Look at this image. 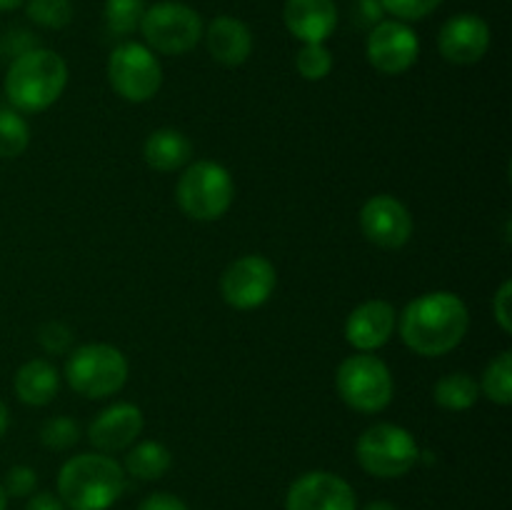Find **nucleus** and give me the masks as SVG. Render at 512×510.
<instances>
[{"instance_id": "1", "label": "nucleus", "mask_w": 512, "mask_h": 510, "mask_svg": "<svg viewBox=\"0 0 512 510\" xmlns=\"http://www.w3.org/2000/svg\"><path fill=\"white\" fill-rule=\"evenodd\" d=\"M470 328V313L463 298L450 290H433L410 300L398 315L403 343L423 358H440L463 343Z\"/></svg>"}, {"instance_id": "2", "label": "nucleus", "mask_w": 512, "mask_h": 510, "mask_svg": "<svg viewBox=\"0 0 512 510\" xmlns=\"http://www.w3.org/2000/svg\"><path fill=\"white\" fill-rule=\"evenodd\" d=\"M125 493V470L105 453H80L58 473V498L68 510H108Z\"/></svg>"}, {"instance_id": "3", "label": "nucleus", "mask_w": 512, "mask_h": 510, "mask_svg": "<svg viewBox=\"0 0 512 510\" xmlns=\"http://www.w3.org/2000/svg\"><path fill=\"white\" fill-rule=\"evenodd\" d=\"M68 65L55 50L33 48L18 55L5 73V95L18 113H43L63 95Z\"/></svg>"}, {"instance_id": "4", "label": "nucleus", "mask_w": 512, "mask_h": 510, "mask_svg": "<svg viewBox=\"0 0 512 510\" xmlns=\"http://www.w3.org/2000/svg\"><path fill=\"white\" fill-rule=\"evenodd\" d=\"M180 210L200 223L220 220L230 210L235 198V185L228 168L215 160H195L185 165L175 188Z\"/></svg>"}, {"instance_id": "5", "label": "nucleus", "mask_w": 512, "mask_h": 510, "mask_svg": "<svg viewBox=\"0 0 512 510\" xmlns=\"http://www.w3.org/2000/svg\"><path fill=\"white\" fill-rule=\"evenodd\" d=\"M128 358L115 345H80L65 360V380L78 395L103 400L128 383Z\"/></svg>"}, {"instance_id": "6", "label": "nucleus", "mask_w": 512, "mask_h": 510, "mask_svg": "<svg viewBox=\"0 0 512 510\" xmlns=\"http://www.w3.org/2000/svg\"><path fill=\"white\" fill-rule=\"evenodd\" d=\"M360 468L375 478H403L418 465L420 445L413 433L395 423H375L355 443Z\"/></svg>"}, {"instance_id": "7", "label": "nucleus", "mask_w": 512, "mask_h": 510, "mask_svg": "<svg viewBox=\"0 0 512 510\" xmlns=\"http://www.w3.org/2000/svg\"><path fill=\"white\" fill-rule=\"evenodd\" d=\"M335 388L348 408L368 415L388 408L395 393L393 373L373 353H358L345 358L335 373Z\"/></svg>"}, {"instance_id": "8", "label": "nucleus", "mask_w": 512, "mask_h": 510, "mask_svg": "<svg viewBox=\"0 0 512 510\" xmlns=\"http://www.w3.org/2000/svg\"><path fill=\"white\" fill-rule=\"evenodd\" d=\"M140 33L150 50L163 55H185L203 38V18L198 10L175 0H160V3L145 8L140 20Z\"/></svg>"}, {"instance_id": "9", "label": "nucleus", "mask_w": 512, "mask_h": 510, "mask_svg": "<svg viewBox=\"0 0 512 510\" xmlns=\"http://www.w3.org/2000/svg\"><path fill=\"white\" fill-rule=\"evenodd\" d=\"M110 88L128 103H148L163 85V68L148 45L123 43L108 58Z\"/></svg>"}, {"instance_id": "10", "label": "nucleus", "mask_w": 512, "mask_h": 510, "mask_svg": "<svg viewBox=\"0 0 512 510\" xmlns=\"http://www.w3.org/2000/svg\"><path fill=\"white\" fill-rule=\"evenodd\" d=\"M278 273L265 255H243L220 275V295L235 310H255L273 295Z\"/></svg>"}, {"instance_id": "11", "label": "nucleus", "mask_w": 512, "mask_h": 510, "mask_svg": "<svg viewBox=\"0 0 512 510\" xmlns=\"http://www.w3.org/2000/svg\"><path fill=\"white\" fill-rule=\"evenodd\" d=\"M368 63L383 75H403L418 63L420 38L403 20H380L365 43Z\"/></svg>"}, {"instance_id": "12", "label": "nucleus", "mask_w": 512, "mask_h": 510, "mask_svg": "<svg viewBox=\"0 0 512 510\" xmlns=\"http://www.w3.org/2000/svg\"><path fill=\"white\" fill-rule=\"evenodd\" d=\"M285 510H358L353 485L328 470L303 473L285 495Z\"/></svg>"}, {"instance_id": "13", "label": "nucleus", "mask_w": 512, "mask_h": 510, "mask_svg": "<svg viewBox=\"0 0 512 510\" xmlns=\"http://www.w3.org/2000/svg\"><path fill=\"white\" fill-rule=\"evenodd\" d=\"M360 230L378 248L398 250L413 238V215L393 195H373L360 210Z\"/></svg>"}, {"instance_id": "14", "label": "nucleus", "mask_w": 512, "mask_h": 510, "mask_svg": "<svg viewBox=\"0 0 512 510\" xmlns=\"http://www.w3.org/2000/svg\"><path fill=\"white\" fill-rule=\"evenodd\" d=\"M490 48V25L480 15L460 13L445 20L438 33V50L448 63L473 65L485 58Z\"/></svg>"}, {"instance_id": "15", "label": "nucleus", "mask_w": 512, "mask_h": 510, "mask_svg": "<svg viewBox=\"0 0 512 510\" xmlns=\"http://www.w3.org/2000/svg\"><path fill=\"white\" fill-rule=\"evenodd\" d=\"M398 328V310L388 300H365L345 320V340L358 353H373L393 338Z\"/></svg>"}, {"instance_id": "16", "label": "nucleus", "mask_w": 512, "mask_h": 510, "mask_svg": "<svg viewBox=\"0 0 512 510\" xmlns=\"http://www.w3.org/2000/svg\"><path fill=\"white\" fill-rule=\"evenodd\" d=\"M143 410L133 403H115L90 423L88 440L98 453L113 455L128 450L143 433Z\"/></svg>"}, {"instance_id": "17", "label": "nucleus", "mask_w": 512, "mask_h": 510, "mask_svg": "<svg viewBox=\"0 0 512 510\" xmlns=\"http://www.w3.org/2000/svg\"><path fill=\"white\" fill-rule=\"evenodd\" d=\"M285 28L300 43H325L338 28L335 0H285Z\"/></svg>"}, {"instance_id": "18", "label": "nucleus", "mask_w": 512, "mask_h": 510, "mask_svg": "<svg viewBox=\"0 0 512 510\" xmlns=\"http://www.w3.org/2000/svg\"><path fill=\"white\" fill-rule=\"evenodd\" d=\"M203 38L215 63L225 68H238L253 53V33L243 20L233 15H218L210 20L208 30H203Z\"/></svg>"}, {"instance_id": "19", "label": "nucleus", "mask_w": 512, "mask_h": 510, "mask_svg": "<svg viewBox=\"0 0 512 510\" xmlns=\"http://www.w3.org/2000/svg\"><path fill=\"white\" fill-rule=\"evenodd\" d=\"M143 158L158 173H173L193 160V143L175 128H160L145 138Z\"/></svg>"}, {"instance_id": "20", "label": "nucleus", "mask_w": 512, "mask_h": 510, "mask_svg": "<svg viewBox=\"0 0 512 510\" xmlns=\"http://www.w3.org/2000/svg\"><path fill=\"white\" fill-rule=\"evenodd\" d=\"M13 390L15 395H18L20 403L40 408V405H48L50 400L58 395L60 375L58 370H55V365L48 363V360H28V363L20 365L18 373H15Z\"/></svg>"}, {"instance_id": "21", "label": "nucleus", "mask_w": 512, "mask_h": 510, "mask_svg": "<svg viewBox=\"0 0 512 510\" xmlns=\"http://www.w3.org/2000/svg\"><path fill=\"white\" fill-rule=\"evenodd\" d=\"M170 468H173V453L158 440H143V443L130 445L123 463L125 475H133L138 480H158Z\"/></svg>"}, {"instance_id": "22", "label": "nucleus", "mask_w": 512, "mask_h": 510, "mask_svg": "<svg viewBox=\"0 0 512 510\" xmlns=\"http://www.w3.org/2000/svg\"><path fill=\"white\" fill-rule=\"evenodd\" d=\"M433 398L443 410L463 413V410H470L478 403L480 388L468 373H448L435 383Z\"/></svg>"}, {"instance_id": "23", "label": "nucleus", "mask_w": 512, "mask_h": 510, "mask_svg": "<svg viewBox=\"0 0 512 510\" xmlns=\"http://www.w3.org/2000/svg\"><path fill=\"white\" fill-rule=\"evenodd\" d=\"M478 388L483 390L485 398L493 400V403L498 405L512 403V353L510 350H503V353L495 355V358L490 360Z\"/></svg>"}, {"instance_id": "24", "label": "nucleus", "mask_w": 512, "mask_h": 510, "mask_svg": "<svg viewBox=\"0 0 512 510\" xmlns=\"http://www.w3.org/2000/svg\"><path fill=\"white\" fill-rule=\"evenodd\" d=\"M30 145V125L15 108H0V158H18Z\"/></svg>"}, {"instance_id": "25", "label": "nucleus", "mask_w": 512, "mask_h": 510, "mask_svg": "<svg viewBox=\"0 0 512 510\" xmlns=\"http://www.w3.org/2000/svg\"><path fill=\"white\" fill-rule=\"evenodd\" d=\"M145 8V0H105V25L113 35L125 38L140 28Z\"/></svg>"}, {"instance_id": "26", "label": "nucleus", "mask_w": 512, "mask_h": 510, "mask_svg": "<svg viewBox=\"0 0 512 510\" xmlns=\"http://www.w3.org/2000/svg\"><path fill=\"white\" fill-rule=\"evenodd\" d=\"M25 15L40 28L63 30L73 20V3L70 0H28Z\"/></svg>"}, {"instance_id": "27", "label": "nucleus", "mask_w": 512, "mask_h": 510, "mask_svg": "<svg viewBox=\"0 0 512 510\" xmlns=\"http://www.w3.org/2000/svg\"><path fill=\"white\" fill-rule=\"evenodd\" d=\"M295 68L300 78L305 80H323L333 70V53L325 48V43H305L295 55Z\"/></svg>"}, {"instance_id": "28", "label": "nucleus", "mask_w": 512, "mask_h": 510, "mask_svg": "<svg viewBox=\"0 0 512 510\" xmlns=\"http://www.w3.org/2000/svg\"><path fill=\"white\" fill-rule=\"evenodd\" d=\"M80 440V425L73 418H58L45 420L43 428H40V443L48 450H70Z\"/></svg>"}, {"instance_id": "29", "label": "nucleus", "mask_w": 512, "mask_h": 510, "mask_svg": "<svg viewBox=\"0 0 512 510\" xmlns=\"http://www.w3.org/2000/svg\"><path fill=\"white\" fill-rule=\"evenodd\" d=\"M385 13L393 15L395 20H403V23H415V20L428 18L433 10H438L443 5V0H380Z\"/></svg>"}, {"instance_id": "30", "label": "nucleus", "mask_w": 512, "mask_h": 510, "mask_svg": "<svg viewBox=\"0 0 512 510\" xmlns=\"http://www.w3.org/2000/svg\"><path fill=\"white\" fill-rule=\"evenodd\" d=\"M35 488H38V473L30 465H13L5 473L3 490L8 493V498H30Z\"/></svg>"}, {"instance_id": "31", "label": "nucleus", "mask_w": 512, "mask_h": 510, "mask_svg": "<svg viewBox=\"0 0 512 510\" xmlns=\"http://www.w3.org/2000/svg\"><path fill=\"white\" fill-rule=\"evenodd\" d=\"M38 343L45 353H68L70 343H73V330L58 320H48L40 325Z\"/></svg>"}, {"instance_id": "32", "label": "nucleus", "mask_w": 512, "mask_h": 510, "mask_svg": "<svg viewBox=\"0 0 512 510\" xmlns=\"http://www.w3.org/2000/svg\"><path fill=\"white\" fill-rule=\"evenodd\" d=\"M512 280H503V285L498 288V293L493 295V315L498 320V325L503 328V333H512Z\"/></svg>"}, {"instance_id": "33", "label": "nucleus", "mask_w": 512, "mask_h": 510, "mask_svg": "<svg viewBox=\"0 0 512 510\" xmlns=\"http://www.w3.org/2000/svg\"><path fill=\"white\" fill-rule=\"evenodd\" d=\"M353 15L360 28H375L380 20H385V10L380 5V0H355Z\"/></svg>"}, {"instance_id": "34", "label": "nucleus", "mask_w": 512, "mask_h": 510, "mask_svg": "<svg viewBox=\"0 0 512 510\" xmlns=\"http://www.w3.org/2000/svg\"><path fill=\"white\" fill-rule=\"evenodd\" d=\"M138 510H190L178 495L173 493H153L138 505Z\"/></svg>"}, {"instance_id": "35", "label": "nucleus", "mask_w": 512, "mask_h": 510, "mask_svg": "<svg viewBox=\"0 0 512 510\" xmlns=\"http://www.w3.org/2000/svg\"><path fill=\"white\" fill-rule=\"evenodd\" d=\"M38 48L35 45V38H30V33H25V30H15V33H10V38L5 40V53H13V58H18V55L28 53V50Z\"/></svg>"}, {"instance_id": "36", "label": "nucleus", "mask_w": 512, "mask_h": 510, "mask_svg": "<svg viewBox=\"0 0 512 510\" xmlns=\"http://www.w3.org/2000/svg\"><path fill=\"white\" fill-rule=\"evenodd\" d=\"M25 510H68L63 500L53 493H33L25 503Z\"/></svg>"}, {"instance_id": "37", "label": "nucleus", "mask_w": 512, "mask_h": 510, "mask_svg": "<svg viewBox=\"0 0 512 510\" xmlns=\"http://www.w3.org/2000/svg\"><path fill=\"white\" fill-rule=\"evenodd\" d=\"M10 425V413H8V405L0 400V435H5V430H8Z\"/></svg>"}, {"instance_id": "38", "label": "nucleus", "mask_w": 512, "mask_h": 510, "mask_svg": "<svg viewBox=\"0 0 512 510\" xmlns=\"http://www.w3.org/2000/svg\"><path fill=\"white\" fill-rule=\"evenodd\" d=\"M365 510H398L393 503H388V500H373V503L365 505Z\"/></svg>"}, {"instance_id": "39", "label": "nucleus", "mask_w": 512, "mask_h": 510, "mask_svg": "<svg viewBox=\"0 0 512 510\" xmlns=\"http://www.w3.org/2000/svg\"><path fill=\"white\" fill-rule=\"evenodd\" d=\"M25 0H0V13H10V10L20 8Z\"/></svg>"}, {"instance_id": "40", "label": "nucleus", "mask_w": 512, "mask_h": 510, "mask_svg": "<svg viewBox=\"0 0 512 510\" xmlns=\"http://www.w3.org/2000/svg\"><path fill=\"white\" fill-rule=\"evenodd\" d=\"M0 510H8V493L3 490V483H0Z\"/></svg>"}]
</instances>
